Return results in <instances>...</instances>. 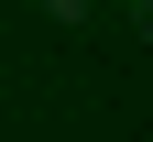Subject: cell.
I'll use <instances>...</instances> for the list:
<instances>
[{"label":"cell","instance_id":"1","mask_svg":"<svg viewBox=\"0 0 153 142\" xmlns=\"http://www.w3.org/2000/svg\"><path fill=\"white\" fill-rule=\"evenodd\" d=\"M33 11H55V22H66V33H76V22H88V0H33Z\"/></svg>","mask_w":153,"mask_h":142},{"label":"cell","instance_id":"2","mask_svg":"<svg viewBox=\"0 0 153 142\" xmlns=\"http://www.w3.org/2000/svg\"><path fill=\"white\" fill-rule=\"evenodd\" d=\"M131 22H142V33H153V0H131Z\"/></svg>","mask_w":153,"mask_h":142}]
</instances>
